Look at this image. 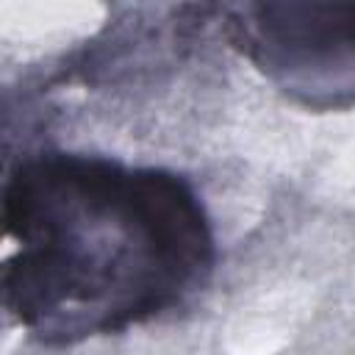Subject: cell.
Wrapping results in <instances>:
<instances>
[{
  "instance_id": "cell-1",
  "label": "cell",
  "mask_w": 355,
  "mask_h": 355,
  "mask_svg": "<svg viewBox=\"0 0 355 355\" xmlns=\"http://www.w3.org/2000/svg\"><path fill=\"white\" fill-rule=\"evenodd\" d=\"M3 225L14 241L3 308L47 347L175 311L216 263L208 211L183 175L105 155H25L3 183Z\"/></svg>"
},
{
  "instance_id": "cell-2",
  "label": "cell",
  "mask_w": 355,
  "mask_h": 355,
  "mask_svg": "<svg viewBox=\"0 0 355 355\" xmlns=\"http://www.w3.org/2000/svg\"><path fill=\"white\" fill-rule=\"evenodd\" d=\"M225 31L291 100L355 105V3H258L225 11Z\"/></svg>"
}]
</instances>
